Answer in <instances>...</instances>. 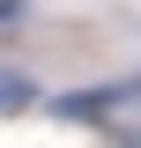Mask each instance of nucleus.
Returning a JSON list of instances; mask_svg holds the SVG:
<instances>
[{
  "instance_id": "nucleus-1",
  "label": "nucleus",
  "mask_w": 141,
  "mask_h": 148,
  "mask_svg": "<svg viewBox=\"0 0 141 148\" xmlns=\"http://www.w3.org/2000/svg\"><path fill=\"white\" fill-rule=\"evenodd\" d=\"M22 104H30V74L0 67V111H22Z\"/></svg>"
},
{
  "instance_id": "nucleus-2",
  "label": "nucleus",
  "mask_w": 141,
  "mask_h": 148,
  "mask_svg": "<svg viewBox=\"0 0 141 148\" xmlns=\"http://www.w3.org/2000/svg\"><path fill=\"white\" fill-rule=\"evenodd\" d=\"M22 8H30V0H0V30H8V22H22Z\"/></svg>"
},
{
  "instance_id": "nucleus-3",
  "label": "nucleus",
  "mask_w": 141,
  "mask_h": 148,
  "mask_svg": "<svg viewBox=\"0 0 141 148\" xmlns=\"http://www.w3.org/2000/svg\"><path fill=\"white\" fill-rule=\"evenodd\" d=\"M111 141H119V148H141V126H119Z\"/></svg>"
}]
</instances>
